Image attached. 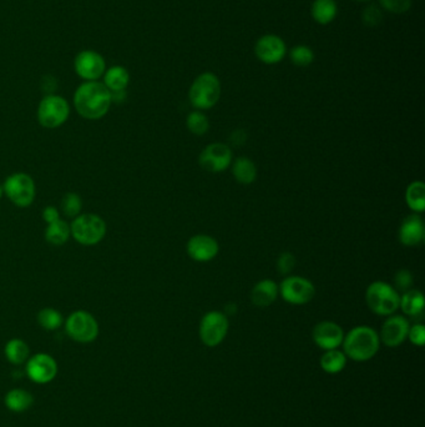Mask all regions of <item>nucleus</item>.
<instances>
[{"label": "nucleus", "mask_w": 425, "mask_h": 427, "mask_svg": "<svg viewBox=\"0 0 425 427\" xmlns=\"http://www.w3.org/2000/svg\"><path fill=\"white\" fill-rule=\"evenodd\" d=\"M70 115V104L66 99L49 94L41 99L36 116L41 127L57 129L68 122Z\"/></svg>", "instance_id": "obj_6"}, {"label": "nucleus", "mask_w": 425, "mask_h": 427, "mask_svg": "<svg viewBox=\"0 0 425 427\" xmlns=\"http://www.w3.org/2000/svg\"><path fill=\"white\" fill-rule=\"evenodd\" d=\"M38 323L43 329L46 331H54L62 328L64 323L63 315L62 312L54 309V307H44L41 312H38Z\"/></svg>", "instance_id": "obj_29"}, {"label": "nucleus", "mask_w": 425, "mask_h": 427, "mask_svg": "<svg viewBox=\"0 0 425 427\" xmlns=\"http://www.w3.org/2000/svg\"><path fill=\"white\" fill-rule=\"evenodd\" d=\"M232 174L240 184L251 185L257 178V168L250 158L241 156L232 162Z\"/></svg>", "instance_id": "obj_22"}, {"label": "nucleus", "mask_w": 425, "mask_h": 427, "mask_svg": "<svg viewBox=\"0 0 425 427\" xmlns=\"http://www.w3.org/2000/svg\"><path fill=\"white\" fill-rule=\"evenodd\" d=\"M356 1H366V0H356Z\"/></svg>", "instance_id": "obj_40"}, {"label": "nucleus", "mask_w": 425, "mask_h": 427, "mask_svg": "<svg viewBox=\"0 0 425 427\" xmlns=\"http://www.w3.org/2000/svg\"><path fill=\"white\" fill-rule=\"evenodd\" d=\"M4 195V191H3V185L0 184V200H1V197Z\"/></svg>", "instance_id": "obj_39"}, {"label": "nucleus", "mask_w": 425, "mask_h": 427, "mask_svg": "<svg viewBox=\"0 0 425 427\" xmlns=\"http://www.w3.org/2000/svg\"><path fill=\"white\" fill-rule=\"evenodd\" d=\"M282 299L291 305L301 306L308 304L316 296V288L305 277L288 275L278 286Z\"/></svg>", "instance_id": "obj_9"}, {"label": "nucleus", "mask_w": 425, "mask_h": 427, "mask_svg": "<svg viewBox=\"0 0 425 427\" xmlns=\"http://www.w3.org/2000/svg\"><path fill=\"white\" fill-rule=\"evenodd\" d=\"M296 267V258L292 253H282L277 260V270L284 276H288Z\"/></svg>", "instance_id": "obj_33"}, {"label": "nucleus", "mask_w": 425, "mask_h": 427, "mask_svg": "<svg viewBox=\"0 0 425 427\" xmlns=\"http://www.w3.org/2000/svg\"><path fill=\"white\" fill-rule=\"evenodd\" d=\"M363 23L366 24L369 28L377 27L382 22L383 15L380 12V8L375 6H368L367 9L362 14Z\"/></svg>", "instance_id": "obj_36"}, {"label": "nucleus", "mask_w": 425, "mask_h": 427, "mask_svg": "<svg viewBox=\"0 0 425 427\" xmlns=\"http://www.w3.org/2000/svg\"><path fill=\"white\" fill-rule=\"evenodd\" d=\"M6 358L10 364L22 365L28 361L30 356V349L28 344L22 339H12L6 342Z\"/></svg>", "instance_id": "obj_26"}, {"label": "nucleus", "mask_w": 425, "mask_h": 427, "mask_svg": "<svg viewBox=\"0 0 425 427\" xmlns=\"http://www.w3.org/2000/svg\"><path fill=\"white\" fill-rule=\"evenodd\" d=\"M111 104V92L101 81H84L74 94L75 110L87 120L103 118L109 113Z\"/></svg>", "instance_id": "obj_1"}, {"label": "nucleus", "mask_w": 425, "mask_h": 427, "mask_svg": "<svg viewBox=\"0 0 425 427\" xmlns=\"http://www.w3.org/2000/svg\"><path fill=\"white\" fill-rule=\"evenodd\" d=\"M3 191L17 208H28L34 202L36 186L34 179L28 174L14 173L6 178Z\"/></svg>", "instance_id": "obj_7"}, {"label": "nucleus", "mask_w": 425, "mask_h": 427, "mask_svg": "<svg viewBox=\"0 0 425 427\" xmlns=\"http://www.w3.org/2000/svg\"><path fill=\"white\" fill-rule=\"evenodd\" d=\"M337 15V4L334 0H316L312 4V17L317 23L329 24Z\"/></svg>", "instance_id": "obj_27"}, {"label": "nucleus", "mask_w": 425, "mask_h": 427, "mask_svg": "<svg viewBox=\"0 0 425 427\" xmlns=\"http://www.w3.org/2000/svg\"><path fill=\"white\" fill-rule=\"evenodd\" d=\"M287 52L286 43L277 35H264L259 38L254 46V52L257 58L264 64H277L282 62Z\"/></svg>", "instance_id": "obj_17"}, {"label": "nucleus", "mask_w": 425, "mask_h": 427, "mask_svg": "<svg viewBox=\"0 0 425 427\" xmlns=\"http://www.w3.org/2000/svg\"><path fill=\"white\" fill-rule=\"evenodd\" d=\"M405 202L408 208L415 214H422L425 210V185L420 180L410 183L405 191Z\"/></svg>", "instance_id": "obj_24"}, {"label": "nucleus", "mask_w": 425, "mask_h": 427, "mask_svg": "<svg viewBox=\"0 0 425 427\" xmlns=\"http://www.w3.org/2000/svg\"><path fill=\"white\" fill-rule=\"evenodd\" d=\"M345 365H347V356H345V352L340 351L338 349L324 351L321 358V368L327 374H332V375L338 374L340 371H343Z\"/></svg>", "instance_id": "obj_28"}, {"label": "nucleus", "mask_w": 425, "mask_h": 427, "mask_svg": "<svg viewBox=\"0 0 425 427\" xmlns=\"http://www.w3.org/2000/svg\"><path fill=\"white\" fill-rule=\"evenodd\" d=\"M103 84L110 92H125L130 83V74L124 66L114 65L103 73Z\"/></svg>", "instance_id": "obj_20"}, {"label": "nucleus", "mask_w": 425, "mask_h": 427, "mask_svg": "<svg viewBox=\"0 0 425 427\" xmlns=\"http://www.w3.org/2000/svg\"><path fill=\"white\" fill-rule=\"evenodd\" d=\"M278 295V285L272 279H264L253 286L251 301L254 306L267 307L277 300Z\"/></svg>", "instance_id": "obj_19"}, {"label": "nucleus", "mask_w": 425, "mask_h": 427, "mask_svg": "<svg viewBox=\"0 0 425 427\" xmlns=\"http://www.w3.org/2000/svg\"><path fill=\"white\" fill-rule=\"evenodd\" d=\"M74 68L82 80L99 81L106 70V63L103 55L98 52L82 50L75 58Z\"/></svg>", "instance_id": "obj_12"}, {"label": "nucleus", "mask_w": 425, "mask_h": 427, "mask_svg": "<svg viewBox=\"0 0 425 427\" xmlns=\"http://www.w3.org/2000/svg\"><path fill=\"white\" fill-rule=\"evenodd\" d=\"M387 318H388L383 323L380 330V342L388 347L401 346L403 342L408 339L409 328H410L408 318L396 314Z\"/></svg>", "instance_id": "obj_13"}, {"label": "nucleus", "mask_w": 425, "mask_h": 427, "mask_svg": "<svg viewBox=\"0 0 425 427\" xmlns=\"http://www.w3.org/2000/svg\"><path fill=\"white\" fill-rule=\"evenodd\" d=\"M71 237L76 243L84 246H95L101 243L106 235L108 226L105 220L96 214H80L70 224Z\"/></svg>", "instance_id": "obj_3"}, {"label": "nucleus", "mask_w": 425, "mask_h": 427, "mask_svg": "<svg viewBox=\"0 0 425 427\" xmlns=\"http://www.w3.org/2000/svg\"><path fill=\"white\" fill-rule=\"evenodd\" d=\"M289 57L294 65L297 66H308L315 60V54L310 46H297L289 52Z\"/></svg>", "instance_id": "obj_32"}, {"label": "nucleus", "mask_w": 425, "mask_h": 427, "mask_svg": "<svg viewBox=\"0 0 425 427\" xmlns=\"http://www.w3.org/2000/svg\"><path fill=\"white\" fill-rule=\"evenodd\" d=\"M186 125H187V129L190 130L191 133L197 135V136L205 135L210 129L208 118L202 113L201 110L191 111L187 116V119H186Z\"/></svg>", "instance_id": "obj_31"}, {"label": "nucleus", "mask_w": 425, "mask_h": 427, "mask_svg": "<svg viewBox=\"0 0 425 427\" xmlns=\"http://www.w3.org/2000/svg\"><path fill=\"white\" fill-rule=\"evenodd\" d=\"M70 237H71L70 224L65 220L59 219L46 226L45 240L54 246L65 245L69 241Z\"/></svg>", "instance_id": "obj_23"}, {"label": "nucleus", "mask_w": 425, "mask_h": 427, "mask_svg": "<svg viewBox=\"0 0 425 427\" xmlns=\"http://www.w3.org/2000/svg\"><path fill=\"white\" fill-rule=\"evenodd\" d=\"M4 402L6 407L13 412H24L33 405L34 398L31 393L25 391L23 388H14L6 393Z\"/></svg>", "instance_id": "obj_25"}, {"label": "nucleus", "mask_w": 425, "mask_h": 427, "mask_svg": "<svg viewBox=\"0 0 425 427\" xmlns=\"http://www.w3.org/2000/svg\"><path fill=\"white\" fill-rule=\"evenodd\" d=\"M221 97V83L213 73L196 78L189 92L191 104L197 110H208L217 104Z\"/></svg>", "instance_id": "obj_5"}, {"label": "nucleus", "mask_w": 425, "mask_h": 427, "mask_svg": "<svg viewBox=\"0 0 425 427\" xmlns=\"http://www.w3.org/2000/svg\"><path fill=\"white\" fill-rule=\"evenodd\" d=\"M399 309L404 315L417 318L424 312V296L419 290L410 289L401 295Z\"/></svg>", "instance_id": "obj_21"}, {"label": "nucleus", "mask_w": 425, "mask_h": 427, "mask_svg": "<svg viewBox=\"0 0 425 427\" xmlns=\"http://www.w3.org/2000/svg\"><path fill=\"white\" fill-rule=\"evenodd\" d=\"M65 331L70 339L80 342L89 344L96 340L99 336L98 320L92 312L85 310H76L71 312L65 320Z\"/></svg>", "instance_id": "obj_8"}, {"label": "nucleus", "mask_w": 425, "mask_h": 427, "mask_svg": "<svg viewBox=\"0 0 425 427\" xmlns=\"http://www.w3.org/2000/svg\"><path fill=\"white\" fill-rule=\"evenodd\" d=\"M366 302L370 312L380 316H391L399 309V291L385 281H374L366 291Z\"/></svg>", "instance_id": "obj_4"}, {"label": "nucleus", "mask_w": 425, "mask_h": 427, "mask_svg": "<svg viewBox=\"0 0 425 427\" xmlns=\"http://www.w3.org/2000/svg\"><path fill=\"white\" fill-rule=\"evenodd\" d=\"M342 346L347 358L356 363H364L380 351V334L370 326H356L345 334Z\"/></svg>", "instance_id": "obj_2"}, {"label": "nucleus", "mask_w": 425, "mask_h": 427, "mask_svg": "<svg viewBox=\"0 0 425 427\" xmlns=\"http://www.w3.org/2000/svg\"><path fill=\"white\" fill-rule=\"evenodd\" d=\"M230 329V321L222 312H208L203 315L200 323V339L207 347L219 346L226 339Z\"/></svg>", "instance_id": "obj_10"}, {"label": "nucleus", "mask_w": 425, "mask_h": 427, "mask_svg": "<svg viewBox=\"0 0 425 427\" xmlns=\"http://www.w3.org/2000/svg\"><path fill=\"white\" fill-rule=\"evenodd\" d=\"M41 215H43V220L45 221L46 224H52L54 221L62 219L60 218V210L57 206H52V205L44 208Z\"/></svg>", "instance_id": "obj_38"}, {"label": "nucleus", "mask_w": 425, "mask_h": 427, "mask_svg": "<svg viewBox=\"0 0 425 427\" xmlns=\"http://www.w3.org/2000/svg\"><path fill=\"white\" fill-rule=\"evenodd\" d=\"M398 237L401 244L408 248H414L423 243L425 237L424 221L419 214H412L403 220Z\"/></svg>", "instance_id": "obj_18"}, {"label": "nucleus", "mask_w": 425, "mask_h": 427, "mask_svg": "<svg viewBox=\"0 0 425 427\" xmlns=\"http://www.w3.org/2000/svg\"><path fill=\"white\" fill-rule=\"evenodd\" d=\"M27 374L35 384H48L58 374V364L55 358L48 354H35L28 358Z\"/></svg>", "instance_id": "obj_14"}, {"label": "nucleus", "mask_w": 425, "mask_h": 427, "mask_svg": "<svg viewBox=\"0 0 425 427\" xmlns=\"http://www.w3.org/2000/svg\"><path fill=\"white\" fill-rule=\"evenodd\" d=\"M408 339L415 346H424L425 328L422 323H415L409 328Z\"/></svg>", "instance_id": "obj_37"}, {"label": "nucleus", "mask_w": 425, "mask_h": 427, "mask_svg": "<svg viewBox=\"0 0 425 427\" xmlns=\"http://www.w3.org/2000/svg\"><path fill=\"white\" fill-rule=\"evenodd\" d=\"M232 150L224 143H212L207 145L201 151L199 162L203 170L208 173H222L232 164Z\"/></svg>", "instance_id": "obj_11"}, {"label": "nucleus", "mask_w": 425, "mask_h": 427, "mask_svg": "<svg viewBox=\"0 0 425 427\" xmlns=\"http://www.w3.org/2000/svg\"><path fill=\"white\" fill-rule=\"evenodd\" d=\"M413 280V274L407 269H402V270L396 272V276H394V288L399 291L405 293L412 288Z\"/></svg>", "instance_id": "obj_34"}, {"label": "nucleus", "mask_w": 425, "mask_h": 427, "mask_svg": "<svg viewBox=\"0 0 425 427\" xmlns=\"http://www.w3.org/2000/svg\"><path fill=\"white\" fill-rule=\"evenodd\" d=\"M312 339L317 346L321 347L324 351L333 350L342 345L345 339V331L338 323L326 320L317 323L313 328Z\"/></svg>", "instance_id": "obj_15"}, {"label": "nucleus", "mask_w": 425, "mask_h": 427, "mask_svg": "<svg viewBox=\"0 0 425 427\" xmlns=\"http://www.w3.org/2000/svg\"><path fill=\"white\" fill-rule=\"evenodd\" d=\"M380 6L384 8L387 12L403 14L408 12L412 6V0H380Z\"/></svg>", "instance_id": "obj_35"}, {"label": "nucleus", "mask_w": 425, "mask_h": 427, "mask_svg": "<svg viewBox=\"0 0 425 427\" xmlns=\"http://www.w3.org/2000/svg\"><path fill=\"white\" fill-rule=\"evenodd\" d=\"M186 250L191 259L197 262H207L219 255V245L215 237L206 234H197L187 241Z\"/></svg>", "instance_id": "obj_16"}, {"label": "nucleus", "mask_w": 425, "mask_h": 427, "mask_svg": "<svg viewBox=\"0 0 425 427\" xmlns=\"http://www.w3.org/2000/svg\"><path fill=\"white\" fill-rule=\"evenodd\" d=\"M82 209V200L76 192H66L60 202V211L69 219L79 216Z\"/></svg>", "instance_id": "obj_30"}]
</instances>
